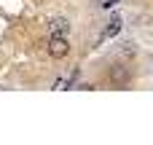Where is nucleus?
I'll return each instance as SVG.
<instances>
[{
    "mask_svg": "<svg viewBox=\"0 0 153 145\" xmlns=\"http://www.w3.org/2000/svg\"><path fill=\"white\" fill-rule=\"evenodd\" d=\"M67 38L65 35H51V40H48V54L54 57V59H62V57H67Z\"/></svg>",
    "mask_w": 153,
    "mask_h": 145,
    "instance_id": "obj_1",
    "label": "nucleus"
},
{
    "mask_svg": "<svg viewBox=\"0 0 153 145\" xmlns=\"http://www.w3.org/2000/svg\"><path fill=\"white\" fill-rule=\"evenodd\" d=\"M48 30H51V35H65V32L70 30V22H67V19H62V16H56V19H51Z\"/></svg>",
    "mask_w": 153,
    "mask_h": 145,
    "instance_id": "obj_2",
    "label": "nucleus"
},
{
    "mask_svg": "<svg viewBox=\"0 0 153 145\" xmlns=\"http://www.w3.org/2000/svg\"><path fill=\"white\" fill-rule=\"evenodd\" d=\"M129 78H132V73H129L126 67H121V65L110 67V81H116V83H126Z\"/></svg>",
    "mask_w": 153,
    "mask_h": 145,
    "instance_id": "obj_3",
    "label": "nucleus"
},
{
    "mask_svg": "<svg viewBox=\"0 0 153 145\" xmlns=\"http://www.w3.org/2000/svg\"><path fill=\"white\" fill-rule=\"evenodd\" d=\"M118 30H121V19H118V16H113V19L108 22V27H105V32H102V38H113V35H116Z\"/></svg>",
    "mask_w": 153,
    "mask_h": 145,
    "instance_id": "obj_4",
    "label": "nucleus"
}]
</instances>
